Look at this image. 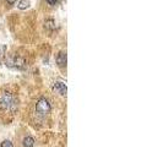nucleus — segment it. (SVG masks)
Masks as SVG:
<instances>
[{"mask_svg": "<svg viewBox=\"0 0 163 147\" xmlns=\"http://www.w3.org/2000/svg\"><path fill=\"white\" fill-rule=\"evenodd\" d=\"M0 147H14V145H12V142H11V141H9V140H5V141H3V142H1Z\"/></svg>", "mask_w": 163, "mask_h": 147, "instance_id": "obj_10", "label": "nucleus"}, {"mask_svg": "<svg viewBox=\"0 0 163 147\" xmlns=\"http://www.w3.org/2000/svg\"><path fill=\"white\" fill-rule=\"evenodd\" d=\"M52 109V105L50 103L48 102V99H45V98H40V99L37 102L36 104V112L42 114V115H45V114H48L50 112Z\"/></svg>", "mask_w": 163, "mask_h": 147, "instance_id": "obj_2", "label": "nucleus"}, {"mask_svg": "<svg viewBox=\"0 0 163 147\" xmlns=\"http://www.w3.org/2000/svg\"><path fill=\"white\" fill-rule=\"evenodd\" d=\"M56 64H58L59 68H65L66 66V53L65 52H60L56 56Z\"/></svg>", "mask_w": 163, "mask_h": 147, "instance_id": "obj_4", "label": "nucleus"}, {"mask_svg": "<svg viewBox=\"0 0 163 147\" xmlns=\"http://www.w3.org/2000/svg\"><path fill=\"white\" fill-rule=\"evenodd\" d=\"M45 1L49 4V5H52V6H54L55 4H56V1H58V0H45Z\"/></svg>", "mask_w": 163, "mask_h": 147, "instance_id": "obj_11", "label": "nucleus"}, {"mask_svg": "<svg viewBox=\"0 0 163 147\" xmlns=\"http://www.w3.org/2000/svg\"><path fill=\"white\" fill-rule=\"evenodd\" d=\"M14 68L16 69H25L26 68V60L22 58V56H16L14 59Z\"/></svg>", "mask_w": 163, "mask_h": 147, "instance_id": "obj_5", "label": "nucleus"}, {"mask_svg": "<svg viewBox=\"0 0 163 147\" xmlns=\"http://www.w3.org/2000/svg\"><path fill=\"white\" fill-rule=\"evenodd\" d=\"M0 109L7 112V110H11L14 112L16 109V102H15V98L10 92H4L1 98H0Z\"/></svg>", "mask_w": 163, "mask_h": 147, "instance_id": "obj_1", "label": "nucleus"}, {"mask_svg": "<svg viewBox=\"0 0 163 147\" xmlns=\"http://www.w3.org/2000/svg\"><path fill=\"white\" fill-rule=\"evenodd\" d=\"M6 3L9 4V5H14L16 3V0H6Z\"/></svg>", "mask_w": 163, "mask_h": 147, "instance_id": "obj_12", "label": "nucleus"}, {"mask_svg": "<svg viewBox=\"0 0 163 147\" xmlns=\"http://www.w3.org/2000/svg\"><path fill=\"white\" fill-rule=\"evenodd\" d=\"M44 27H45V30H49V31L54 30V28H55V22H54V20H52V19L45 20V22H44Z\"/></svg>", "mask_w": 163, "mask_h": 147, "instance_id": "obj_7", "label": "nucleus"}, {"mask_svg": "<svg viewBox=\"0 0 163 147\" xmlns=\"http://www.w3.org/2000/svg\"><path fill=\"white\" fill-rule=\"evenodd\" d=\"M5 54H6V45L3 44L0 45V63H4V59H5Z\"/></svg>", "mask_w": 163, "mask_h": 147, "instance_id": "obj_9", "label": "nucleus"}, {"mask_svg": "<svg viewBox=\"0 0 163 147\" xmlns=\"http://www.w3.org/2000/svg\"><path fill=\"white\" fill-rule=\"evenodd\" d=\"M23 147H33L35 145V138L32 137V136H26L25 138H23Z\"/></svg>", "mask_w": 163, "mask_h": 147, "instance_id": "obj_6", "label": "nucleus"}, {"mask_svg": "<svg viewBox=\"0 0 163 147\" xmlns=\"http://www.w3.org/2000/svg\"><path fill=\"white\" fill-rule=\"evenodd\" d=\"M54 89L58 93H60L61 96H66V92H68V88H66V85H65L64 82H60V81H58V82L54 84Z\"/></svg>", "mask_w": 163, "mask_h": 147, "instance_id": "obj_3", "label": "nucleus"}, {"mask_svg": "<svg viewBox=\"0 0 163 147\" xmlns=\"http://www.w3.org/2000/svg\"><path fill=\"white\" fill-rule=\"evenodd\" d=\"M28 6H30V0H21L17 4V7L20 10H26Z\"/></svg>", "mask_w": 163, "mask_h": 147, "instance_id": "obj_8", "label": "nucleus"}]
</instances>
